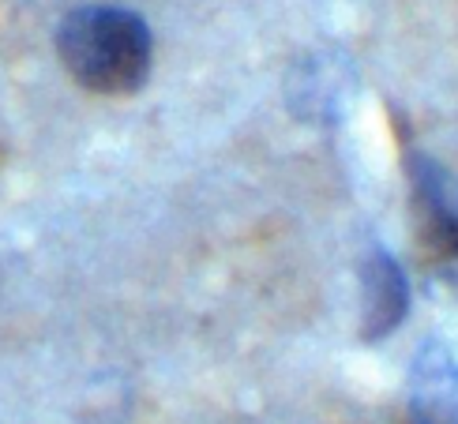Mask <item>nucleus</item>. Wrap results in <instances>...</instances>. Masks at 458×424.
<instances>
[{"label": "nucleus", "instance_id": "1", "mask_svg": "<svg viewBox=\"0 0 458 424\" xmlns=\"http://www.w3.org/2000/svg\"><path fill=\"white\" fill-rule=\"evenodd\" d=\"M61 64L94 94H136L155 61V42L143 15L113 4H87L61 19L56 30Z\"/></svg>", "mask_w": 458, "mask_h": 424}, {"label": "nucleus", "instance_id": "2", "mask_svg": "<svg viewBox=\"0 0 458 424\" xmlns=\"http://www.w3.org/2000/svg\"><path fill=\"white\" fill-rule=\"evenodd\" d=\"M365 316H360V335L369 342L391 335L398 323L406 316V304H410V285H406V275L384 248L372 252L365 259Z\"/></svg>", "mask_w": 458, "mask_h": 424}, {"label": "nucleus", "instance_id": "3", "mask_svg": "<svg viewBox=\"0 0 458 424\" xmlns=\"http://www.w3.org/2000/svg\"><path fill=\"white\" fill-rule=\"evenodd\" d=\"M413 188L425 210L428 237L440 241L447 252H458V181L428 158H413Z\"/></svg>", "mask_w": 458, "mask_h": 424}, {"label": "nucleus", "instance_id": "4", "mask_svg": "<svg viewBox=\"0 0 458 424\" xmlns=\"http://www.w3.org/2000/svg\"><path fill=\"white\" fill-rule=\"evenodd\" d=\"M413 424H458V387L451 372H440L432 364L425 369L413 394Z\"/></svg>", "mask_w": 458, "mask_h": 424}]
</instances>
